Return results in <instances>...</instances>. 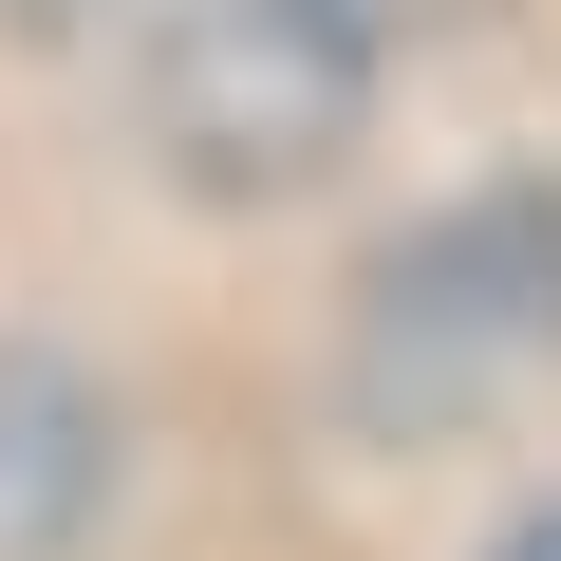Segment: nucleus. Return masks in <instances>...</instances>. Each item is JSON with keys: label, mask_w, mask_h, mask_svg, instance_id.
Returning <instances> with one entry per match:
<instances>
[{"label": "nucleus", "mask_w": 561, "mask_h": 561, "mask_svg": "<svg viewBox=\"0 0 561 561\" xmlns=\"http://www.w3.org/2000/svg\"><path fill=\"white\" fill-rule=\"evenodd\" d=\"M542 356H561V187H468L356 300V412L375 431H449V412L524 393Z\"/></svg>", "instance_id": "obj_1"}, {"label": "nucleus", "mask_w": 561, "mask_h": 561, "mask_svg": "<svg viewBox=\"0 0 561 561\" xmlns=\"http://www.w3.org/2000/svg\"><path fill=\"white\" fill-rule=\"evenodd\" d=\"M375 113V0H169L150 131L187 187H319Z\"/></svg>", "instance_id": "obj_2"}, {"label": "nucleus", "mask_w": 561, "mask_h": 561, "mask_svg": "<svg viewBox=\"0 0 561 561\" xmlns=\"http://www.w3.org/2000/svg\"><path fill=\"white\" fill-rule=\"evenodd\" d=\"M94 468H113V449H94V393L38 375V356H0V542L38 561V542L94 505Z\"/></svg>", "instance_id": "obj_3"}, {"label": "nucleus", "mask_w": 561, "mask_h": 561, "mask_svg": "<svg viewBox=\"0 0 561 561\" xmlns=\"http://www.w3.org/2000/svg\"><path fill=\"white\" fill-rule=\"evenodd\" d=\"M505 561H561V524H524V542H505Z\"/></svg>", "instance_id": "obj_4"}]
</instances>
